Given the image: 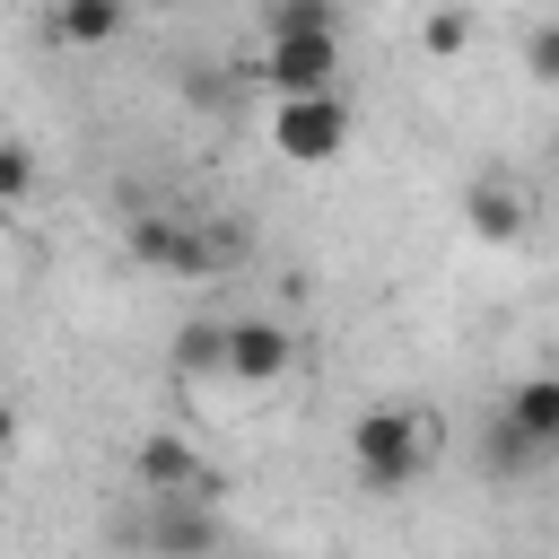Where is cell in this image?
Instances as JSON below:
<instances>
[{
  "label": "cell",
  "mask_w": 559,
  "mask_h": 559,
  "mask_svg": "<svg viewBox=\"0 0 559 559\" xmlns=\"http://www.w3.org/2000/svg\"><path fill=\"white\" fill-rule=\"evenodd\" d=\"M262 87H271V105L341 96V17L323 0H280L262 17Z\"/></svg>",
  "instance_id": "6da1fadb"
},
{
  "label": "cell",
  "mask_w": 559,
  "mask_h": 559,
  "mask_svg": "<svg viewBox=\"0 0 559 559\" xmlns=\"http://www.w3.org/2000/svg\"><path fill=\"white\" fill-rule=\"evenodd\" d=\"M428 454H437V437H428V411H411V402H367L349 419V472L376 498H402L428 472Z\"/></svg>",
  "instance_id": "7a4b0ae2"
},
{
  "label": "cell",
  "mask_w": 559,
  "mask_h": 559,
  "mask_svg": "<svg viewBox=\"0 0 559 559\" xmlns=\"http://www.w3.org/2000/svg\"><path fill=\"white\" fill-rule=\"evenodd\" d=\"M131 542H140V559H218V550H227L210 498H140Z\"/></svg>",
  "instance_id": "3957f363"
},
{
  "label": "cell",
  "mask_w": 559,
  "mask_h": 559,
  "mask_svg": "<svg viewBox=\"0 0 559 559\" xmlns=\"http://www.w3.org/2000/svg\"><path fill=\"white\" fill-rule=\"evenodd\" d=\"M349 131H358L349 96H297V105H271V148H280L288 166H332V157L349 148Z\"/></svg>",
  "instance_id": "277c9868"
},
{
  "label": "cell",
  "mask_w": 559,
  "mask_h": 559,
  "mask_svg": "<svg viewBox=\"0 0 559 559\" xmlns=\"http://www.w3.org/2000/svg\"><path fill=\"white\" fill-rule=\"evenodd\" d=\"M131 253H140L148 271H175V280H201V271L218 262V245L192 236V227L166 218V210H140V218H131Z\"/></svg>",
  "instance_id": "5b68a950"
},
{
  "label": "cell",
  "mask_w": 559,
  "mask_h": 559,
  "mask_svg": "<svg viewBox=\"0 0 559 559\" xmlns=\"http://www.w3.org/2000/svg\"><path fill=\"white\" fill-rule=\"evenodd\" d=\"M201 480H210V463H201L183 437H140V445H131V489H140V498H192Z\"/></svg>",
  "instance_id": "8992f818"
},
{
  "label": "cell",
  "mask_w": 559,
  "mask_h": 559,
  "mask_svg": "<svg viewBox=\"0 0 559 559\" xmlns=\"http://www.w3.org/2000/svg\"><path fill=\"white\" fill-rule=\"evenodd\" d=\"M498 419L524 437V445H542V454H559V376H524L507 402H498Z\"/></svg>",
  "instance_id": "52a82bcc"
},
{
  "label": "cell",
  "mask_w": 559,
  "mask_h": 559,
  "mask_svg": "<svg viewBox=\"0 0 559 559\" xmlns=\"http://www.w3.org/2000/svg\"><path fill=\"white\" fill-rule=\"evenodd\" d=\"M288 358H297V341H288L280 323H236L227 376H245V384H280V376H288Z\"/></svg>",
  "instance_id": "ba28073f"
},
{
  "label": "cell",
  "mask_w": 559,
  "mask_h": 559,
  "mask_svg": "<svg viewBox=\"0 0 559 559\" xmlns=\"http://www.w3.org/2000/svg\"><path fill=\"white\" fill-rule=\"evenodd\" d=\"M227 349H236V323H218V314H192V323H175V376H227Z\"/></svg>",
  "instance_id": "9c48e42d"
},
{
  "label": "cell",
  "mask_w": 559,
  "mask_h": 559,
  "mask_svg": "<svg viewBox=\"0 0 559 559\" xmlns=\"http://www.w3.org/2000/svg\"><path fill=\"white\" fill-rule=\"evenodd\" d=\"M44 26H52V44H114V35H122V9H114V0H70V9H52Z\"/></svg>",
  "instance_id": "30bf717a"
},
{
  "label": "cell",
  "mask_w": 559,
  "mask_h": 559,
  "mask_svg": "<svg viewBox=\"0 0 559 559\" xmlns=\"http://www.w3.org/2000/svg\"><path fill=\"white\" fill-rule=\"evenodd\" d=\"M463 218H472V236H489V245H507V236L524 227V201H515L507 183H472V201H463Z\"/></svg>",
  "instance_id": "8fae6325"
},
{
  "label": "cell",
  "mask_w": 559,
  "mask_h": 559,
  "mask_svg": "<svg viewBox=\"0 0 559 559\" xmlns=\"http://www.w3.org/2000/svg\"><path fill=\"white\" fill-rule=\"evenodd\" d=\"M480 463H489L498 480H515V472H533V463H542V445H524L507 419H489V437H480Z\"/></svg>",
  "instance_id": "7c38bea8"
},
{
  "label": "cell",
  "mask_w": 559,
  "mask_h": 559,
  "mask_svg": "<svg viewBox=\"0 0 559 559\" xmlns=\"http://www.w3.org/2000/svg\"><path fill=\"white\" fill-rule=\"evenodd\" d=\"M463 44H472V9H428V17H419V52L454 61Z\"/></svg>",
  "instance_id": "4fadbf2b"
},
{
  "label": "cell",
  "mask_w": 559,
  "mask_h": 559,
  "mask_svg": "<svg viewBox=\"0 0 559 559\" xmlns=\"http://www.w3.org/2000/svg\"><path fill=\"white\" fill-rule=\"evenodd\" d=\"M26 192H35V148H26V140H0V201L17 210Z\"/></svg>",
  "instance_id": "5bb4252c"
},
{
  "label": "cell",
  "mask_w": 559,
  "mask_h": 559,
  "mask_svg": "<svg viewBox=\"0 0 559 559\" xmlns=\"http://www.w3.org/2000/svg\"><path fill=\"white\" fill-rule=\"evenodd\" d=\"M524 70H533L542 87H559V17H542V26L524 35Z\"/></svg>",
  "instance_id": "9a60e30c"
}]
</instances>
